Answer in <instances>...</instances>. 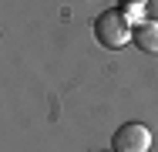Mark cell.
Instances as JSON below:
<instances>
[{
	"label": "cell",
	"instance_id": "cell-3",
	"mask_svg": "<svg viewBox=\"0 0 158 152\" xmlns=\"http://www.w3.org/2000/svg\"><path fill=\"white\" fill-rule=\"evenodd\" d=\"M131 44L145 54H158V20H138L135 34H131Z\"/></svg>",
	"mask_w": 158,
	"mask_h": 152
},
{
	"label": "cell",
	"instance_id": "cell-4",
	"mask_svg": "<svg viewBox=\"0 0 158 152\" xmlns=\"http://www.w3.org/2000/svg\"><path fill=\"white\" fill-rule=\"evenodd\" d=\"M145 3H148V0H121V10H131V14H135V10L145 7Z\"/></svg>",
	"mask_w": 158,
	"mask_h": 152
},
{
	"label": "cell",
	"instance_id": "cell-1",
	"mask_svg": "<svg viewBox=\"0 0 158 152\" xmlns=\"http://www.w3.org/2000/svg\"><path fill=\"white\" fill-rule=\"evenodd\" d=\"M131 34H135V17H131L128 10H121V7L101 10V17L94 20V37H98V44L108 47V51H121V47H128Z\"/></svg>",
	"mask_w": 158,
	"mask_h": 152
},
{
	"label": "cell",
	"instance_id": "cell-5",
	"mask_svg": "<svg viewBox=\"0 0 158 152\" xmlns=\"http://www.w3.org/2000/svg\"><path fill=\"white\" fill-rule=\"evenodd\" d=\"M101 152H114V149H101Z\"/></svg>",
	"mask_w": 158,
	"mask_h": 152
},
{
	"label": "cell",
	"instance_id": "cell-2",
	"mask_svg": "<svg viewBox=\"0 0 158 152\" xmlns=\"http://www.w3.org/2000/svg\"><path fill=\"white\" fill-rule=\"evenodd\" d=\"M111 149L114 152H148L152 149V128L145 122H128L111 135Z\"/></svg>",
	"mask_w": 158,
	"mask_h": 152
}]
</instances>
